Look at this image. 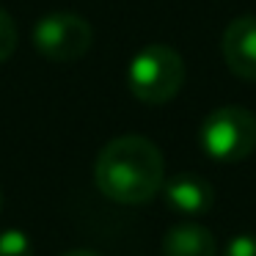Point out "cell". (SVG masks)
<instances>
[{"mask_svg": "<svg viewBox=\"0 0 256 256\" xmlns=\"http://www.w3.org/2000/svg\"><path fill=\"white\" fill-rule=\"evenodd\" d=\"M94 179L102 196L118 204H146L162 190L166 162L162 154L144 135L113 138L100 152Z\"/></svg>", "mask_w": 256, "mask_h": 256, "instance_id": "1", "label": "cell"}, {"mask_svg": "<svg viewBox=\"0 0 256 256\" xmlns=\"http://www.w3.org/2000/svg\"><path fill=\"white\" fill-rule=\"evenodd\" d=\"M184 83V61L174 47L149 44L135 52L127 69V86L135 100L146 105H162L174 100Z\"/></svg>", "mask_w": 256, "mask_h": 256, "instance_id": "2", "label": "cell"}, {"mask_svg": "<svg viewBox=\"0 0 256 256\" xmlns=\"http://www.w3.org/2000/svg\"><path fill=\"white\" fill-rule=\"evenodd\" d=\"M201 149L218 162H240L256 149V116L240 105L212 110L201 124Z\"/></svg>", "mask_w": 256, "mask_h": 256, "instance_id": "3", "label": "cell"}, {"mask_svg": "<svg viewBox=\"0 0 256 256\" xmlns=\"http://www.w3.org/2000/svg\"><path fill=\"white\" fill-rule=\"evenodd\" d=\"M91 42H94L91 25L69 12L47 14L34 25V47L39 50V56L58 64L83 58L91 50Z\"/></svg>", "mask_w": 256, "mask_h": 256, "instance_id": "4", "label": "cell"}, {"mask_svg": "<svg viewBox=\"0 0 256 256\" xmlns=\"http://www.w3.org/2000/svg\"><path fill=\"white\" fill-rule=\"evenodd\" d=\"M162 198L179 215H206L215 204V190L206 179L196 176V174H176L168 182H162Z\"/></svg>", "mask_w": 256, "mask_h": 256, "instance_id": "5", "label": "cell"}, {"mask_svg": "<svg viewBox=\"0 0 256 256\" xmlns=\"http://www.w3.org/2000/svg\"><path fill=\"white\" fill-rule=\"evenodd\" d=\"M223 58L237 78L256 80V17L228 22L223 34Z\"/></svg>", "mask_w": 256, "mask_h": 256, "instance_id": "6", "label": "cell"}, {"mask_svg": "<svg viewBox=\"0 0 256 256\" xmlns=\"http://www.w3.org/2000/svg\"><path fill=\"white\" fill-rule=\"evenodd\" d=\"M215 237L204 226L182 223L162 237V256H215Z\"/></svg>", "mask_w": 256, "mask_h": 256, "instance_id": "7", "label": "cell"}, {"mask_svg": "<svg viewBox=\"0 0 256 256\" xmlns=\"http://www.w3.org/2000/svg\"><path fill=\"white\" fill-rule=\"evenodd\" d=\"M0 256H34L30 237L22 228H3L0 232Z\"/></svg>", "mask_w": 256, "mask_h": 256, "instance_id": "8", "label": "cell"}, {"mask_svg": "<svg viewBox=\"0 0 256 256\" xmlns=\"http://www.w3.org/2000/svg\"><path fill=\"white\" fill-rule=\"evenodd\" d=\"M14 50H17V25L6 8H0V61L12 58Z\"/></svg>", "mask_w": 256, "mask_h": 256, "instance_id": "9", "label": "cell"}, {"mask_svg": "<svg viewBox=\"0 0 256 256\" xmlns=\"http://www.w3.org/2000/svg\"><path fill=\"white\" fill-rule=\"evenodd\" d=\"M223 256H256V234H240L228 240Z\"/></svg>", "mask_w": 256, "mask_h": 256, "instance_id": "10", "label": "cell"}, {"mask_svg": "<svg viewBox=\"0 0 256 256\" xmlns=\"http://www.w3.org/2000/svg\"><path fill=\"white\" fill-rule=\"evenodd\" d=\"M61 256H100L96 250H86V248H78V250H66V254H61Z\"/></svg>", "mask_w": 256, "mask_h": 256, "instance_id": "11", "label": "cell"}, {"mask_svg": "<svg viewBox=\"0 0 256 256\" xmlns=\"http://www.w3.org/2000/svg\"><path fill=\"white\" fill-rule=\"evenodd\" d=\"M0 204H3V196H0Z\"/></svg>", "mask_w": 256, "mask_h": 256, "instance_id": "12", "label": "cell"}]
</instances>
